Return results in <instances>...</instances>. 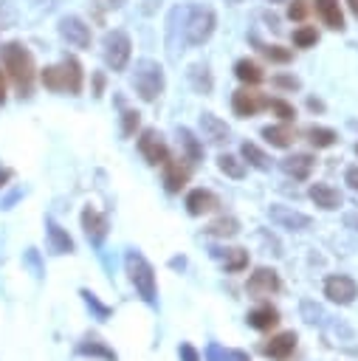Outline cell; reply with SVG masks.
Returning <instances> with one entry per match:
<instances>
[{
  "instance_id": "obj_48",
  "label": "cell",
  "mask_w": 358,
  "mask_h": 361,
  "mask_svg": "<svg viewBox=\"0 0 358 361\" xmlns=\"http://www.w3.org/2000/svg\"><path fill=\"white\" fill-rule=\"evenodd\" d=\"M271 3H279V0H271Z\"/></svg>"
},
{
  "instance_id": "obj_5",
  "label": "cell",
  "mask_w": 358,
  "mask_h": 361,
  "mask_svg": "<svg viewBox=\"0 0 358 361\" xmlns=\"http://www.w3.org/2000/svg\"><path fill=\"white\" fill-rule=\"evenodd\" d=\"M211 31H214V11L203 8V6H192L186 11V23H183L186 42L200 45V42H206L211 37Z\"/></svg>"
},
{
  "instance_id": "obj_21",
  "label": "cell",
  "mask_w": 358,
  "mask_h": 361,
  "mask_svg": "<svg viewBox=\"0 0 358 361\" xmlns=\"http://www.w3.org/2000/svg\"><path fill=\"white\" fill-rule=\"evenodd\" d=\"M45 226H48V245H51V251L54 254H70L73 251V240L68 237V231L59 223H54V220H48Z\"/></svg>"
},
{
  "instance_id": "obj_11",
  "label": "cell",
  "mask_w": 358,
  "mask_h": 361,
  "mask_svg": "<svg viewBox=\"0 0 358 361\" xmlns=\"http://www.w3.org/2000/svg\"><path fill=\"white\" fill-rule=\"evenodd\" d=\"M82 228H85V234H87V240H90L93 245H101L104 237H107L110 223H107V217H104L101 212H96V209L87 206V209L82 212Z\"/></svg>"
},
{
  "instance_id": "obj_6",
  "label": "cell",
  "mask_w": 358,
  "mask_h": 361,
  "mask_svg": "<svg viewBox=\"0 0 358 361\" xmlns=\"http://www.w3.org/2000/svg\"><path fill=\"white\" fill-rule=\"evenodd\" d=\"M130 37L124 31H110L104 37V62L113 68V71H124L127 62H130Z\"/></svg>"
},
{
  "instance_id": "obj_24",
  "label": "cell",
  "mask_w": 358,
  "mask_h": 361,
  "mask_svg": "<svg viewBox=\"0 0 358 361\" xmlns=\"http://www.w3.org/2000/svg\"><path fill=\"white\" fill-rule=\"evenodd\" d=\"M214 254L223 257V268L231 271V274H237V271H242V268L248 265V254H245V248H226L223 254L214 248Z\"/></svg>"
},
{
  "instance_id": "obj_14",
  "label": "cell",
  "mask_w": 358,
  "mask_h": 361,
  "mask_svg": "<svg viewBox=\"0 0 358 361\" xmlns=\"http://www.w3.org/2000/svg\"><path fill=\"white\" fill-rule=\"evenodd\" d=\"M189 180V166L180 164V158H166L163 161V183H166V192H180Z\"/></svg>"
},
{
  "instance_id": "obj_1",
  "label": "cell",
  "mask_w": 358,
  "mask_h": 361,
  "mask_svg": "<svg viewBox=\"0 0 358 361\" xmlns=\"http://www.w3.org/2000/svg\"><path fill=\"white\" fill-rule=\"evenodd\" d=\"M0 62L8 73V79L14 82L20 96H28L34 87V56L28 54V48H23L20 42H8L0 48Z\"/></svg>"
},
{
  "instance_id": "obj_4",
  "label": "cell",
  "mask_w": 358,
  "mask_h": 361,
  "mask_svg": "<svg viewBox=\"0 0 358 361\" xmlns=\"http://www.w3.org/2000/svg\"><path fill=\"white\" fill-rule=\"evenodd\" d=\"M124 268H127L130 282L141 293V299L149 302V305H155V271H152V265L138 251H130L127 259H124Z\"/></svg>"
},
{
  "instance_id": "obj_34",
  "label": "cell",
  "mask_w": 358,
  "mask_h": 361,
  "mask_svg": "<svg viewBox=\"0 0 358 361\" xmlns=\"http://www.w3.org/2000/svg\"><path fill=\"white\" fill-rule=\"evenodd\" d=\"M192 82H195V87H197V90L209 93V90H211V76H209V68H206V65H195V68H192Z\"/></svg>"
},
{
  "instance_id": "obj_17",
  "label": "cell",
  "mask_w": 358,
  "mask_h": 361,
  "mask_svg": "<svg viewBox=\"0 0 358 361\" xmlns=\"http://www.w3.org/2000/svg\"><path fill=\"white\" fill-rule=\"evenodd\" d=\"M310 200H313L319 209H327V212H333V209H338V206L344 203L341 192L333 189V186H327V183H313V186H310Z\"/></svg>"
},
{
  "instance_id": "obj_27",
  "label": "cell",
  "mask_w": 358,
  "mask_h": 361,
  "mask_svg": "<svg viewBox=\"0 0 358 361\" xmlns=\"http://www.w3.org/2000/svg\"><path fill=\"white\" fill-rule=\"evenodd\" d=\"M206 231L214 234V237H234V234L240 231V223H237L234 217H217L214 223H209Z\"/></svg>"
},
{
  "instance_id": "obj_36",
  "label": "cell",
  "mask_w": 358,
  "mask_h": 361,
  "mask_svg": "<svg viewBox=\"0 0 358 361\" xmlns=\"http://www.w3.org/2000/svg\"><path fill=\"white\" fill-rule=\"evenodd\" d=\"M268 107L282 118V121H290L293 116H296V110H293V104H288V102H282V99H268Z\"/></svg>"
},
{
  "instance_id": "obj_12",
  "label": "cell",
  "mask_w": 358,
  "mask_h": 361,
  "mask_svg": "<svg viewBox=\"0 0 358 361\" xmlns=\"http://www.w3.org/2000/svg\"><path fill=\"white\" fill-rule=\"evenodd\" d=\"M279 290V276L273 268H257L251 276H248V293L254 296H268V293H276Z\"/></svg>"
},
{
  "instance_id": "obj_37",
  "label": "cell",
  "mask_w": 358,
  "mask_h": 361,
  "mask_svg": "<svg viewBox=\"0 0 358 361\" xmlns=\"http://www.w3.org/2000/svg\"><path fill=\"white\" fill-rule=\"evenodd\" d=\"M82 296H85L87 307H93V313H96L99 319H107V316H110V307H107V305H101V302H99V299H96L90 290H82Z\"/></svg>"
},
{
  "instance_id": "obj_29",
  "label": "cell",
  "mask_w": 358,
  "mask_h": 361,
  "mask_svg": "<svg viewBox=\"0 0 358 361\" xmlns=\"http://www.w3.org/2000/svg\"><path fill=\"white\" fill-rule=\"evenodd\" d=\"M217 166H220V172H226L228 178H242V175H245V164H242L240 158H234V155H220V158H217Z\"/></svg>"
},
{
  "instance_id": "obj_8",
  "label": "cell",
  "mask_w": 358,
  "mask_h": 361,
  "mask_svg": "<svg viewBox=\"0 0 358 361\" xmlns=\"http://www.w3.org/2000/svg\"><path fill=\"white\" fill-rule=\"evenodd\" d=\"M324 296H327L330 302H335V305H350V302H355V296H358V285H355L352 276L335 274V276H330V279L324 282Z\"/></svg>"
},
{
  "instance_id": "obj_47",
  "label": "cell",
  "mask_w": 358,
  "mask_h": 361,
  "mask_svg": "<svg viewBox=\"0 0 358 361\" xmlns=\"http://www.w3.org/2000/svg\"><path fill=\"white\" fill-rule=\"evenodd\" d=\"M347 6H350V11L358 17V0H347Z\"/></svg>"
},
{
  "instance_id": "obj_3",
  "label": "cell",
  "mask_w": 358,
  "mask_h": 361,
  "mask_svg": "<svg viewBox=\"0 0 358 361\" xmlns=\"http://www.w3.org/2000/svg\"><path fill=\"white\" fill-rule=\"evenodd\" d=\"M132 87L144 102H155L163 90V68L152 59H141L132 73Z\"/></svg>"
},
{
  "instance_id": "obj_41",
  "label": "cell",
  "mask_w": 358,
  "mask_h": 361,
  "mask_svg": "<svg viewBox=\"0 0 358 361\" xmlns=\"http://www.w3.org/2000/svg\"><path fill=\"white\" fill-rule=\"evenodd\" d=\"M273 85H276V87H290V90H296V87H299V79H293V76H276Z\"/></svg>"
},
{
  "instance_id": "obj_46",
  "label": "cell",
  "mask_w": 358,
  "mask_h": 361,
  "mask_svg": "<svg viewBox=\"0 0 358 361\" xmlns=\"http://www.w3.org/2000/svg\"><path fill=\"white\" fill-rule=\"evenodd\" d=\"M8 178H11V172H8V169H3V166H0V186H3V183H6V180H8Z\"/></svg>"
},
{
  "instance_id": "obj_44",
  "label": "cell",
  "mask_w": 358,
  "mask_h": 361,
  "mask_svg": "<svg viewBox=\"0 0 358 361\" xmlns=\"http://www.w3.org/2000/svg\"><path fill=\"white\" fill-rule=\"evenodd\" d=\"M344 223H347L350 228H355V231H358V212H350V214L344 217Z\"/></svg>"
},
{
  "instance_id": "obj_39",
  "label": "cell",
  "mask_w": 358,
  "mask_h": 361,
  "mask_svg": "<svg viewBox=\"0 0 358 361\" xmlns=\"http://www.w3.org/2000/svg\"><path fill=\"white\" fill-rule=\"evenodd\" d=\"M310 0H293L290 3V8H288V17L290 20H304L307 17V11H310V6H307Z\"/></svg>"
},
{
  "instance_id": "obj_40",
  "label": "cell",
  "mask_w": 358,
  "mask_h": 361,
  "mask_svg": "<svg viewBox=\"0 0 358 361\" xmlns=\"http://www.w3.org/2000/svg\"><path fill=\"white\" fill-rule=\"evenodd\" d=\"M180 361H200V355H197V350L192 347V344H180Z\"/></svg>"
},
{
  "instance_id": "obj_16",
  "label": "cell",
  "mask_w": 358,
  "mask_h": 361,
  "mask_svg": "<svg viewBox=\"0 0 358 361\" xmlns=\"http://www.w3.org/2000/svg\"><path fill=\"white\" fill-rule=\"evenodd\" d=\"M313 8H316L319 20L327 28H333V31H341L344 28V14H341L338 0H313Z\"/></svg>"
},
{
  "instance_id": "obj_28",
  "label": "cell",
  "mask_w": 358,
  "mask_h": 361,
  "mask_svg": "<svg viewBox=\"0 0 358 361\" xmlns=\"http://www.w3.org/2000/svg\"><path fill=\"white\" fill-rule=\"evenodd\" d=\"M242 158H245L251 166H257V169H268V166H271L268 155H265V152H262L257 144H248V141L242 144Z\"/></svg>"
},
{
  "instance_id": "obj_49",
  "label": "cell",
  "mask_w": 358,
  "mask_h": 361,
  "mask_svg": "<svg viewBox=\"0 0 358 361\" xmlns=\"http://www.w3.org/2000/svg\"><path fill=\"white\" fill-rule=\"evenodd\" d=\"M355 152H358V147H355Z\"/></svg>"
},
{
  "instance_id": "obj_15",
  "label": "cell",
  "mask_w": 358,
  "mask_h": 361,
  "mask_svg": "<svg viewBox=\"0 0 358 361\" xmlns=\"http://www.w3.org/2000/svg\"><path fill=\"white\" fill-rule=\"evenodd\" d=\"M293 350H296V333L293 330H285V333H279L262 344V353L271 358H288Z\"/></svg>"
},
{
  "instance_id": "obj_32",
  "label": "cell",
  "mask_w": 358,
  "mask_h": 361,
  "mask_svg": "<svg viewBox=\"0 0 358 361\" xmlns=\"http://www.w3.org/2000/svg\"><path fill=\"white\" fill-rule=\"evenodd\" d=\"M79 353H82V355H101V358H107V361H116V353H113L110 347H104L101 341H96V338L79 344Z\"/></svg>"
},
{
  "instance_id": "obj_13",
  "label": "cell",
  "mask_w": 358,
  "mask_h": 361,
  "mask_svg": "<svg viewBox=\"0 0 358 361\" xmlns=\"http://www.w3.org/2000/svg\"><path fill=\"white\" fill-rule=\"evenodd\" d=\"M59 34H62V39H68L76 48H87L90 45V28L79 17H65L59 23Z\"/></svg>"
},
{
  "instance_id": "obj_7",
  "label": "cell",
  "mask_w": 358,
  "mask_h": 361,
  "mask_svg": "<svg viewBox=\"0 0 358 361\" xmlns=\"http://www.w3.org/2000/svg\"><path fill=\"white\" fill-rule=\"evenodd\" d=\"M138 152L144 155V161H147L149 166H158V164H163V161L169 158V147H166V141H163V135H161L158 130H144V133H141V138H138Z\"/></svg>"
},
{
  "instance_id": "obj_38",
  "label": "cell",
  "mask_w": 358,
  "mask_h": 361,
  "mask_svg": "<svg viewBox=\"0 0 358 361\" xmlns=\"http://www.w3.org/2000/svg\"><path fill=\"white\" fill-rule=\"evenodd\" d=\"M138 113L135 110H124V116H121V133L124 135H132L135 133V127H138Z\"/></svg>"
},
{
  "instance_id": "obj_22",
  "label": "cell",
  "mask_w": 358,
  "mask_h": 361,
  "mask_svg": "<svg viewBox=\"0 0 358 361\" xmlns=\"http://www.w3.org/2000/svg\"><path fill=\"white\" fill-rule=\"evenodd\" d=\"M276 322H279V310L271 305H259L248 313V324L254 330H271V327H276Z\"/></svg>"
},
{
  "instance_id": "obj_20",
  "label": "cell",
  "mask_w": 358,
  "mask_h": 361,
  "mask_svg": "<svg viewBox=\"0 0 358 361\" xmlns=\"http://www.w3.org/2000/svg\"><path fill=\"white\" fill-rule=\"evenodd\" d=\"M200 130H203V138H209L211 144H220V141L228 138L226 121H220V118L211 116V113H203V116H200Z\"/></svg>"
},
{
  "instance_id": "obj_45",
  "label": "cell",
  "mask_w": 358,
  "mask_h": 361,
  "mask_svg": "<svg viewBox=\"0 0 358 361\" xmlns=\"http://www.w3.org/2000/svg\"><path fill=\"white\" fill-rule=\"evenodd\" d=\"M6 102V79H3V73H0V104Z\"/></svg>"
},
{
  "instance_id": "obj_23",
  "label": "cell",
  "mask_w": 358,
  "mask_h": 361,
  "mask_svg": "<svg viewBox=\"0 0 358 361\" xmlns=\"http://www.w3.org/2000/svg\"><path fill=\"white\" fill-rule=\"evenodd\" d=\"M262 138H268L273 147H290V144H293V138H296V133H293V127L285 121V124L265 127V130H262Z\"/></svg>"
},
{
  "instance_id": "obj_33",
  "label": "cell",
  "mask_w": 358,
  "mask_h": 361,
  "mask_svg": "<svg viewBox=\"0 0 358 361\" xmlns=\"http://www.w3.org/2000/svg\"><path fill=\"white\" fill-rule=\"evenodd\" d=\"M316 39H319V34H316L313 25H302V28L293 31V42L299 48H310V45H316Z\"/></svg>"
},
{
  "instance_id": "obj_43",
  "label": "cell",
  "mask_w": 358,
  "mask_h": 361,
  "mask_svg": "<svg viewBox=\"0 0 358 361\" xmlns=\"http://www.w3.org/2000/svg\"><path fill=\"white\" fill-rule=\"evenodd\" d=\"M124 0H96V6L101 8V11H110V8H118Z\"/></svg>"
},
{
  "instance_id": "obj_25",
  "label": "cell",
  "mask_w": 358,
  "mask_h": 361,
  "mask_svg": "<svg viewBox=\"0 0 358 361\" xmlns=\"http://www.w3.org/2000/svg\"><path fill=\"white\" fill-rule=\"evenodd\" d=\"M206 361H251L248 358V353H242V350H223L220 344H209L206 347Z\"/></svg>"
},
{
  "instance_id": "obj_9",
  "label": "cell",
  "mask_w": 358,
  "mask_h": 361,
  "mask_svg": "<svg viewBox=\"0 0 358 361\" xmlns=\"http://www.w3.org/2000/svg\"><path fill=\"white\" fill-rule=\"evenodd\" d=\"M231 107H234V113H237L240 118H248V116L259 113L262 107H268V99H265L259 90L242 87V90H237V93L231 96Z\"/></svg>"
},
{
  "instance_id": "obj_10",
  "label": "cell",
  "mask_w": 358,
  "mask_h": 361,
  "mask_svg": "<svg viewBox=\"0 0 358 361\" xmlns=\"http://www.w3.org/2000/svg\"><path fill=\"white\" fill-rule=\"evenodd\" d=\"M268 214H271V220H273L279 228H290V231H304V228H310V217L302 214V212H296V209H290V206H271Z\"/></svg>"
},
{
  "instance_id": "obj_2",
  "label": "cell",
  "mask_w": 358,
  "mask_h": 361,
  "mask_svg": "<svg viewBox=\"0 0 358 361\" xmlns=\"http://www.w3.org/2000/svg\"><path fill=\"white\" fill-rule=\"evenodd\" d=\"M42 85L54 93H79L82 90V65L73 56H65L59 65L42 71Z\"/></svg>"
},
{
  "instance_id": "obj_42",
  "label": "cell",
  "mask_w": 358,
  "mask_h": 361,
  "mask_svg": "<svg viewBox=\"0 0 358 361\" xmlns=\"http://www.w3.org/2000/svg\"><path fill=\"white\" fill-rule=\"evenodd\" d=\"M344 180L350 183V189H355V192H358V166H350V169L344 172Z\"/></svg>"
},
{
  "instance_id": "obj_35",
  "label": "cell",
  "mask_w": 358,
  "mask_h": 361,
  "mask_svg": "<svg viewBox=\"0 0 358 361\" xmlns=\"http://www.w3.org/2000/svg\"><path fill=\"white\" fill-rule=\"evenodd\" d=\"M259 51L271 59V62H290V51L282 45H259Z\"/></svg>"
},
{
  "instance_id": "obj_18",
  "label": "cell",
  "mask_w": 358,
  "mask_h": 361,
  "mask_svg": "<svg viewBox=\"0 0 358 361\" xmlns=\"http://www.w3.org/2000/svg\"><path fill=\"white\" fill-rule=\"evenodd\" d=\"M220 206V200H217V195L214 192H209V189H195V192H189V197H186V209H189V214H206V212H211V209H217Z\"/></svg>"
},
{
  "instance_id": "obj_30",
  "label": "cell",
  "mask_w": 358,
  "mask_h": 361,
  "mask_svg": "<svg viewBox=\"0 0 358 361\" xmlns=\"http://www.w3.org/2000/svg\"><path fill=\"white\" fill-rule=\"evenodd\" d=\"M178 135H180V144H183V149H186V158L189 161H200V155H203V147L197 144V138L183 127V130H178Z\"/></svg>"
},
{
  "instance_id": "obj_19",
  "label": "cell",
  "mask_w": 358,
  "mask_h": 361,
  "mask_svg": "<svg viewBox=\"0 0 358 361\" xmlns=\"http://www.w3.org/2000/svg\"><path fill=\"white\" fill-rule=\"evenodd\" d=\"M282 169H285L290 178L304 180V178H310V172H313V158H310L307 152H296V155H290V158L282 161Z\"/></svg>"
},
{
  "instance_id": "obj_31",
  "label": "cell",
  "mask_w": 358,
  "mask_h": 361,
  "mask_svg": "<svg viewBox=\"0 0 358 361\" xmlns=\"http://www.w3.org/2000/svg\"><path fill=\"white\" fill-rule=\"evenodd\" d=\"M307 138H310L313 147H330V144H335V133L330 127H310L307 130Z\"/></svg>"
},
{
  "instance_id": "obj_26",
  "label": "cell",
  "mask_w": 358,
  "mask_h": 361,
  "mask_svg": "<svg viewBox=\"0 0 358 361\" xmlns=\"http://www.w3.org/2000/svg\"><path fill=\"white\" fill-rule=\"evenodd\" d=\"M234 73H237V79H242V82H248V85H259V82H262V71H259V65L251 62V59H240V62L234 65Z\"/></svg>"
}]
</instances>
